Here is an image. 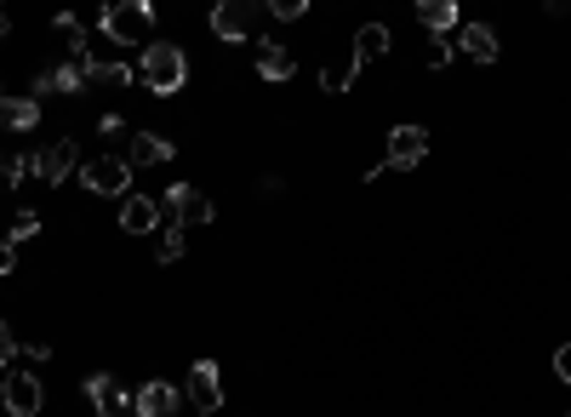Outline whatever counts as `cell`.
<instances>
[{"instance_id": "obj_1", "label": "cell", "mask_w": 571, "mask_h": 417, "mask_svg": "<svg viewBox=\"0 0 571 417\" xmlns=\"http://www.w3.org/2000/svg\"><path fill=\"white\" fill-rule=\"evenodd\" d=\"M189 81V52L178 40H148L143 58H138V86L155 92V97H178Z\"/></svg>"}, {"instance_id": "obj_2", "label": "cell", "mask_w": 571, "mask_h": 417, "mask_svg": "<svg viewBox=\"0 0 571 417\" xmlns=\"http://www.w3.org/2000/svg\"><path fill=\"white\" fill-rule=\"evenodd\" d=\"M97 29L120 46H148V29H155V7L148 0H109L104 17H97Z\"/></svg>"}, {"instance_id": "obj_3", "label": "cell", "mask_w": 571, "mask_h": 417, "mask_svg": "<svg viewBox=\"0 0 571 417\" xmlns=\"http://www.w3.org/2000/svg\"><path fill=\"white\" fill-rule=\"evenodd\" d=\"M0 406H7V417H40V406H46L40 378L23 372V366H7L0 372Z\"/></svg>"}, {"instance_id": "obj_4", "label": "cell", "mask_w": 571, "mask_h": 417, "mask_svg": "<svg viewBox=\"0 0 571 417\" xmlns=\"http://www.w3.org/2000/svg\"><path fill=\"white\" fill-rule=\"evenodd\" d=\"M81 183L92 194H120V201H127L132 194V166H127V155H92V160H81Z\"/></svg>"}, {"instance_id": "obj_5", "label": "cell", "mask_w": 571, "mask_h": 417, "mask_svg": "<svg viewBox=\"0 0 571 417\" xmlns=\"http://www.w3.org/2000/svg\"><path fill=\"white\" fill-rule=\"evenodd\" d=\"M424 160H429V132L417 127V120H401V127L389 132V143H383V166L412 171V166H424Z\"/></svg>"}, {"instance_id": "obj_6", "label": "cell", "mask_w": 571, "mask_h": 417, "mask_svg": "<svg viewBox=\"0 0 571 417\" xmlns=\"http://www.w3.org/2000/svg\"><path fill=\"white\" fill-rule=\"evenodd\" d=\"M183 401L194 406V417L223 412V372H217V360H194V366H189V378H183Z\"/></svg>"}, {"instance_id": "obj_7", "label": "cell", "mask_w": 571, "mask_h": 417, "mask_svg": "<svg viewBox=\"0 0 571 417\" xmlns=\"http://www.w3.org/2000/svg\"><path fill=\"white\" fill-rule=\"evenodd\" d=\"M160 206L171 212V217H178V224L189 229V224H212V194L206 189H194V183H171L166 194H160Z\"/></svg>"}, {"instance_id": "obj_8", "label": "cell", "mask_w": 571, "mask_h": 417, "mask_svg": "<svg viewBox=\"0 0 571 417\" xmlns=\"http://www.w3.org/2000/svg\"><path fill=\"white\" fill-rule=\"evenodd\" d=\"M69 171H81V143L74 138H58V143H46V150H35V178L40 183H63Z\"/></svg>"}, {"instance_id": "obj_9", "label": "cell", "mask_w": 571, "mask_h": 417, "mask_svg": "<svg viewBox=\"0 0 571 417\" xmlns=\"http://www.w3.org/2000/svg\"><path fill=\"white\" fill-rule=\"evenodd\" d=\"M178 412H183V389L166 378H148L132 395V417H178Z\"/></svg>"}, {"instance_id": "obj_10", "label": "cell", "mask_w": 571, "mask_h": 417, "mask_svg": "<svg viewBox=\"0 0 571 417\" xmlns=\"http://www.w3.org/2000/svg\"><path fill=\"white\" fill-rule=\"evenodd\" d=\"M252 23H258V7H246V0H217L212 17H206V29L217 40H246V35H252Z\"/></svg>"}, {"instance_id": "obj_11", "label": "cell", "mask_w": 571, "mask_h": 417, "mask_svg": "<svg viewBox=\"0 0 571 417\" xmlns=\"http://www.w3.org/2000/svg\"><path fill=\"white\" fill-rule=\"evenodd\" d=\"M452 46H457V52H463L468 63H498V58H503V46H498V29H491V23H457Z\"/></svg>"}, {"instance_id": "obj_12", "label": "cell", "mask_w": 571, "mask_h": 417, "mask_svg": "<svg viewBox=\"0 0 571 417\" xmlns=\"http://www.w3.org/2000/svg\"><path fill=\"white\" fill-rule=\"evenodd\" d=\"M86 401L97 406V417H132V395H127V383L109 378V372H92V378H86Z\"/></svg>"}, {"instance_id": "obj_13", "label": "cell", "mask_w": 571, "mask_h": 417, "mask_svg": "<svg viewBox=\"0 0 571 417\" xmlns=\"http://www.w3.org/2000/svg\"><path fill=\"white\" fill-rule=\"evenodd\" d=\"M160 217H166V206L155 194H127V201H120V229L127 235H155Z\"/></svg>"}, {"instance_id": "obj_14", "label": "cell", "mask_w": 571, "mask_h": 417, "mask_svg": "<svg viewBox=\"0 0 571 417\" xmlns=\"http://www.w3.org/2000/svg\"><path fill=\"white\" fill-rule=\"evenodd\" d=\"M171 143L160 138V132H132V143H127V166L132 171H155V166H171Z\"/></svg>"}, {"instance_id": "obj_15", "label": "cell", "mask_w": 571, "mask_h": 417, "mask_svg": "<svg viewBox=\"0 0 571 417\" xmlns=\"http://www.w3.org/2000/svg\"><path fill=\"white\" fill-rule=\"evenodd\" d=\"M52 92H63V97H81V92H86V75H81V63H52V69H40V75H35V92H29V97H52Z\"/></svg>"}, {"instance_id": "obj_16", "label": "cell", "mask_w": 571, "mask_h": 417, "mask_svg": "<svg viewBox=\"0 0 571 417\" xmlns=\"http://www.w3.org/2000/svg\"><path fill=\"white\" fill-rule=\"evenodd\" d=\"M417 23H424V35L429 40H445V35H457V7L452 0H417Z\"/></svg>"}, {"instance_id": "obj_17", "label": "cell", "mask_w": 571, "mask_h": 417, "mask_svg": "<svg viewBox=\"0 0 571 417\" xmlns=\"http://www.w3.org/2000/svg\"><path fill=\"white\" fill-rule=\"evenodd\" d=\"M40 127V97H0V132H35Z\"/></svg>"}, {"instance_id": "obj_18", "label": "cell", "mask_w": 571, "mask_h": 417, "mask_svg": "<svg viewBox=\"0 0 571 417\" xmlns=\"http://www.w3.org/2000/svg\"><path fill=\"white\" fill-rule=\"evenodd\" d=\"M258 75H263L269 86H281V81L297 75V63H292V52H286L281 40H258Z\"/></svg>"}, {"instance_id": "obj_19", "label": "cell", "mask_w": 571, "mask_h": 417, "mask_svg": "<svg viewBox=\"0 0 571 417\" xmlns=\"http://www.w3.org/2000/svg\"><path fill=\"white\" fill-rule=\"evenodd\" d=\"M349 58H355V69H371L378 58H389V29H383V23H360Z\"/></svg>"}, {"instance_id": "obj_20", "label": "cell", "mask_w": 571, "mask_h": 417, "mask_svg": "<svg viewBox=\"0 0 571 417\" xmlns=\"http://www.w3.org/2000/svg\"><path fill=\"white\" fill-rule=\"evenodd\" d=\"M86 86H109V92H127V86H138V69L132 63H104V58H97L92 69H86Z\"/></svg>"}, {"instance_id": "obj_21", "label": "cell", "mask_w": 571, "mask_h": 417, "mask_svg": "<svg viewBox=\"0 0 571 417\" xmlns=\"http://www.w3.org/2000/svg\"><path fill=\"white\" fill-rule=\"evenodd\" d=\"M29 171H35V155H7L0 150V194H12Z\"/></svg>"}, {"instance_id": "obj_22", "label": "cell", "mask_w": 571, "mask_h": 417, "mask_svg": "<svg viewBox=\"0 0 571 417\" xmlns=\"http://www.w3.org/2000/svg\"><path fill=\"white\" fill-rule=\"evenodd\" d=\"M183 252H189V229H183V224H171V229H160V247H155V263H166V269H171V263H178Z\"/></svg>"}, {"instance_id": "obj_23", "label": "cell", "mask_w": 571, "mask_h": 417, "mask_svg": "<svg viewBox=\"0 0 571 417\" xmlns=\"http://www.w3.org/2000/svg\"><path fill=\"white\" fill-rule=\"evenodd\" d=\"M40 235V212H29V206H17V217H12V229H7V247H23V240H35Z\"/></svg>"}, {"instance_id": "obj_24", "label": "cell", "mask_w": 571, "mask_h": 417, "mask_svg": "<svg viewBox=\"0 0 571 417\" xmlns=\"http://www.w3.org/2000/svg\"><path fill=\"white\" fill-rule=\"evenodd\" d=\"M269 17H275V23H297V17H309V0H269Z\"/></svg>"}, {"instance_id": "obj_25", "label": "cell", "mask_w": 571, "mask_h": 417, "mask_svg": "<svg viewBox=\"0 0 571 417\" xmlns=\"http://www.w3.org/2000/svg\"><path fill=\"white\" fill-rule=\"evenodd\" d=\"M452 58H457L452 35H445V40H429V69H445V63H452Z\"/></svg>"}, {"instance_id": "obj_26", "label": "cell", "mask_w": 571, "mask_h": 417, "mask_svg": "<svg viewBox=\"0 0 571 417\" xmlns=\"http://www.w3.org/2000/svg\"><path fill=\"white\" fill-rule=\"evenodd\" d=\"M12 355H17V337H12V321H0V372L12 366Z\"/></svg>"}, {"instance_id": "obj_27", "label": "cell", "mask_w": 571, "mask_h": 417, "mask_svg": "<svg viewBox=\"0 0 571 417\" xmlns=\"http://www.w3.org/2000/svg\"><path fill=\"white\" fill-rule=\"evenodd\" d=\"M17 349H23V355H29L35 366H40V360H52V343H40V337H29V343H17Z\"/></svg>"}, {"instance_id": "obj_28", "label": "cell", "mask_w": 571, "mask_h": 417, "mask_svg": "<svg viewBox=\"0 0 571 417\" xmlns=\"http://www.w3.org/2000/svg\"><path fill=\"white\" fill-rule=\"evenodd\" d=\"M555 378L571 383V343H560V349H555Z\"/></svg>"}, {"instance_id": "obj_29", "label": "cell", "mask_w": 571, "mask_h": 417, "mask_svg": "<svg viewBox=\"0 0 571 417\" xmlns=\"http://www.w3.org/2000/svg\"><path fill=\"white\" fill-rule=\"evenodd\" d=\"M92 127H97V132H104V138H109V132H120V127H127V120H120V115H109V109H104V115H97V120H92Z\"/></svg>"}, {"instance_id": "obj_30", "label": "cell", "mask_w": 571, "mask_h": 417, "mask_svg": "<svg viewBox=\"0 0 571 417\" xmlns=\"http://www.w3.org/2000/svg\"><path fill=\"white\" fill-rule=\"evenodd\" d=\"M12 263H17V258H12V247H7V235H0V275H12Z\"/></svg>"}, {"instance_id": "obj_31", "label": "cell", "mask_w": 571, "mask_h": 417, "mask_svg": "<svg viewBox=\"0 0 571 417\" xmlns=\"http://www.w3.org/2000/svg\"><path fill=\"white\" fill-rule=\"evenodd\" d=\"M7 35H12V12L0 7V46H7Z\"/></svg>"}, {"instance_id": "obj_32", "label": "cell", "mask_w": 571, "mask_h": 417, "mask_svg": "<svg viewBox=\"0 0 571 417\" xmlns=\"http://www.w3.org/2000/svg\"><path fill=\"white\" fill-rule=\"evenodd\" d=\"M0 97H7V81H0Z\"/></svg>"}, {"instance_id": "obj_33", "label": "cell", "mask_w": 571, "mask_h": 417, "mask_svg": "<svg viewBox=\"0 0 571 417\" xmlns=\"http://www.w3.org/2000/svg\"><path fill=\"white\" fill-rule=\"evenodd\" d=\"M206 417H223V412H206Z\"/></svg>"}]
</instances>
